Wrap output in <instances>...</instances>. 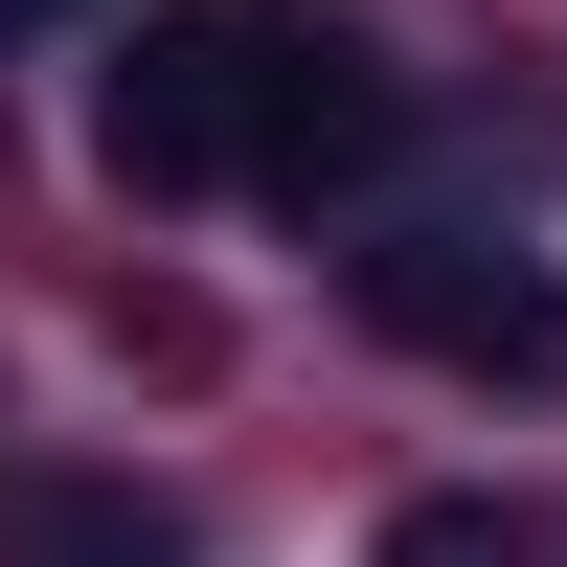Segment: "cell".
Here are the masks:
<instances>
[{"mask_svg": "<svg viewBox=\"0 0 567 567\" xmlns=\"http://www.w3.org/2000/svg\"><path fill=\"white\" fill-rule=\"evenodd\" d=\"M386 567H523V523H499V499H409Z\"/></svg>", "mask_w": 567, "mask_h": 567, "instance_id": "5b68a950", "label": "cell"}, {"mask_svg": "<svg viewBox=\"0 0 567 567\" xmlns=\"http://www.w3.org/2000/svg\"><path fill=\"white\" fill-rule=\"evenodd\" d=\"M363 318L409 363H454V386H567V272L499 250V227H386L363 250Z\"/></svg>", "mask_w": 567, "mask_h": 567, "instance_id": "7a4b0ae2", "label": "cell"}, {"mask_svg": "<svg viewBox=\"0 0 567 567\" xmlns=\"http://www.w3.org/2000/svg\"><path fill=\"white\" fill-rule=\"evenodd\" d=\"M272 23H296V0H159V23L114 45V91H91V159H114L136 205H205V182H250Z\"/></svg>", "mask_w": 567, "mask_h": 567, "instance_id": "6da1fadb", "label": "cell"}, {"mask_svg": "<svg viewBox=\"0 0 567 567\" xmlns=\"http://www.w3.org/2000/svg\"><path fill=\"white\" fill-rule=\"evenodd\" d=\"M0 23H45V0H0Z\"/></svg>", "mask_w": 567, "mask_h": 567, "instance_id": "8992f818", "label": "cell"}, {"mask_svg": "<svg viewBox=\"0 0 567 567\" xmlns=\"http://www.w3.org/2000/svg\"><path fill=\"white\" fill-rule=\"evenodd\" d=\"M386 136H409V91L363 69L341 23H272V114H250V182H296V205H318V182H363Z\"/></svg>", "mask_w": 567, "mask_h": 567, "instance_id": "3957f363", "label": "cell"}, {"mask_svg": "<svg viewBox=\"0 0 567 567\" xmlns=\"http://www.w3.org/2000/svg\"><path fill=\"white\" fill-rule=\"evenodd\" d=\"M0 567H182V499H136V477H23V499H0Z\"/></svg>", "mask_w": 567, "mask_h": 567, "instance_id": "277c9868", "label": "cell"}]
</instances>
